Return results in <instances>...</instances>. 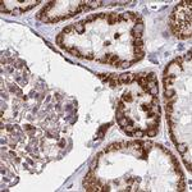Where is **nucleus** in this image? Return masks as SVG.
<instances>
[{"label":"nucleus","mask_w":192,"mask_h":192,"mask_svg":"<svg viewBox=\"0 0 192 192\" xmlns=\"http://www.w3.org/2000/svg\"><path fill=\"white\" fill-rule=\"evenodd\" d=\"M108 17H109V14H105V13H100L99 14V18H101V19H108Z\"/></svg>","instance_id":"c756f323"},{"label":"nucleus","mask_w":192,"mask_h":192,"mask_svg":"<svg viewBox=\"0 0 192 192\" xmlns=\"http://www.w3.org/2000/svg\"><path fill=\"white\" fill-rule=\"evenodd\" d=\"M127 120H128V118L124 117V118H122V119L118 120V124H119L120 127H126V126H127Z\"/></svg>","instance_id":"f3484780"},{"label":"nucleus","mask_w":192,"mask_h":192,"mask_svg":"<svg viewBox=\"0 0 192 192\" xmlns=\"http://www.w3.org/2000/svg\"><path fill=\"white\" fill-rule=\"evenodd\" d=\"M108 22L110 26H114L115 23H118L119 22V14H117V13H110L109 17H108Z\"/></svg>","instance_id":"0eeeda50"},{"label":"nucleus","mask_w":192,"mask_h":192,"mask_svg":"<svg viewBox=\"0 0 192 192\" xmlns=\"http://www.w3.org/2000/svg\"><path fill=\"white\" fill-rule=\"evenodd\" d=\"M133 47H138V46H144V41L141 38H133Z\"/></svg>","instance_id":"4468645a"},{"label":"nucleus","mask_w":192,"mask_h":192,"mask_svg":"<svg viewBox=\"0 0 192 192\" xmlns=\"http://www.w3.org/2000/svg\"><path fill=\"white\" fill-rule=\"evenodd\" d=\"M74 30H76V32H77V33L82 35V33L84 32V22L82 21V22L76 23V24H74Z\"/></svg>","instance_id":"6e6552de"},{"label":"nucleus","mask_w":192,"mask_h":192,"mask_svg":"<svg viewBox=\"0 0 192 192\" xmlns=\"http://www.w3.org/2000/svg\"><path fill=\"white\" fill-rule=\"evenodd\" d=\"M146 79L149 83H156V81H158V78H156V74L154 72H151L149 74H146Z\"/></svg>","instance_id":"9d476101"},{"label":"nucleus","mask_w":192,"mask_h":192,"mask_svg":"<svg viewBox=\"0 0 192 192\" xmlns=\"http://www.w3.org/2000/svg\"><path fill=\"white\" fill-rule=\"evenodd\" d=\"M135 136H136L137 138H141L142 136H144V132H142L141 129H137V128H136V131H135Z\"/></svg>","instance_id":"cd10ccee"},{"label":"nucleus","mask_w":192,"mask_h":192,"mask_svg":"<svg viewBox=\"0 0 192 192\" xmlns=\"http://www.w3.org/2000/svg\"><path fill=\"white\" fill-rule=\"evenodd\" d=\"M177 145V147H178V151L183 155V154H186V151L188 150V147H187V145H184V144H176Z\"/></svg>","instance_id":"f8f14e48"},{"label":"nucleus","mask_w":192,"mask_h":192,"mask_svg":"<svg viewBox=\"0 0 192 192\" xmlns=\"http://www.w3.org/2000/svg\"><path fill=\"white\" fill-rule=\"evenodd\" d=\"M174 79H176V76H174V74H165L164 76V79H163L165 88H169V86L173 83Z\"/></svg>","instance_id":"423d86ee"},{"label":"nucleus","mask_w":192,"mask_h":192,"mask_svg":"<svg viewBox=\"0 0 192 192\" xmlns=\"http://www.w3.org/2000/svg\"><path fill=\"white\" fill-rule=\"evenodd\" d=\"M54 4H55L54 1H50V3H47L46 5L42 9H41V10H40V12L37 13V15H36V17H37V19H42L44 17H46V15H47V13H49V10H50L51 8L54 7Z\"/></svg>","instance_id":"f257e3e1"},{"label":"nucleus","mask_w":192,"mask_h":192,"mask_svg":"<svg viewBox=\"0 0 192 192\" xmlns=\"http://www.w3.org/2000/svg\"><path fill=\"white\" fill-rule=\"evenodd\" d=\"M109 86L110 87H117V86H119V84H122L120 83V81H119V76L118 74H110V79H109Z\"/></svg>","instance_id":"20e7f679"},{"label":"nucleus","mask_w":192,"mask_h":192,"mask_svg":"<svg viewBox=\"0 0 192 192\" xmlns=\"http://www.w3.org/2000/svg\"><path fill=\"white\" fill-rule=\"evenodd\" d=\"M158 135V129H147V136L149 137H155Z\"/></svg>","instance_id":"a211bd4d"},{"label":"nucleus","mask_w":192,"mask_h":192,"mask_svg":"<svg viewBox=\"0 0 192 192\" xmlns=\"http://www.w3.org/2000/svg\"><path fill=\"white\" fill-rule=\"evenodd\" d=\"M184 164H186V167L191 170V163H190V161H187V160H184Z\"/></svg>","instance_id":"473e14b6"},{"label":"nucleus","mask_w":192,"mask_h":192,"mask_svg":"<svg viewBox=\"0 0 192 192\" xmlns=\"http://www.w3.org/2000/svg\"><path fill=\"white\" fill-rule=\"evenodd\" d=\"M114 38H115V40L120 38V33H119V32H115V33H114Z\"/></svg>","instance_id":"72a5a7b5"},{"label":"nucleus","mask_w":192,"mask_h":192,"mask_svg":"<svg viewBox=\"0 0 192 192\" xmlns=\"http://www.w3.org/2000/svg\"><path fill=\"white\" fill-rule=\"evenodd\" d=\"M187 59H188V60L191 59V50L188 51V54H187Z\"/></svg>","instance_id":"f704fd0d"},{"label":"nucleus","mask_w":192,"mask_h":192,"mask_svg":"<svg viewBox=\"0 0 192 192\" xmlns=\"http://www.w3.org/2000/svg\"><path fill=\"white\" fill-rule=\"evenodd\" d=\"M83 58H86L87 60H93L95 59V56H93V51H88L87 54H84Z\"/></svg>","instance_id":"6ab92c4d"},{"label":"nucleus","mask_w":192,"mask_h":192,"mask_svg":"<svg viewBox=\"0 0 192 192\" xmlns=\"http://www.w3.org/2000/svg\"><path fill=\"white\" fill-rule=\"evenodd\" d=\"M151 108H153V105H151V104H146V102L141 105V109H142V111H145V113H147Z\"/></svg>","instance_id":"dca6fc26"},{"label":"nucleus","mask_w":192,"mask_h":192,"mask_svg":"<svg viewBox=\"0 0 192 192\" xmlns=\"http://www.w3.org/2000/svg\"><path fill=\"white\" fill-rule=\"evenodd\" d=\"M124 108H126V102H124L122 99L118 100V102H117V110H123L124 111Z\"/></svg>","instance_id":"2eb2a0df"},{"label":"nucleus","mask_w":192,"mask_h":192,"mask_svg":"<svg viewBox=\"0 0 192 192\" xmlns=\"http://www.w3.org/2000/svg\"><path fill=\"white\" fill-rule=\"evenodd\" d=\"M122 100H123L124 102H132V101H133L132 93H131V92H124L123 96H122Z\"/></svg>","instance_id":"9b49d317"},{"label":"nucleus","mask_w":192,"mask_h":192,"mask_svg":"<svg viewBox=\"0 0 192 192\" xmlns=\"http://www.w3.org/2000/svg\"><path fill=\"white\" fill-rule=\"evenodd\" d=\"M102 191H110V184H105V186H102Z\"/></svg>","instance_id":"2f4dec72"},{"label":"nucleus","mask_w":192,"mask_h":192,"mask_svg":"<svg viewBox=\"0 0 192 192\" xmlns=\"http://www.w3.org/2000/svg\"><path fill=\"white\" fill-rule=\"evenodd\" d=\"M131 145L136 146V149H141V147H142V142H141L140 140H135V141L131 142Z\"/></svg>","instance_id":"aec40b11"},{"label":"nucleus","mask_w":192,"mask_h":192,"mask_svg":"<svg viewBox=\"0 0 192 192\" xmlns=\"http://www.w3.org/2000/svg\"><path fill=\"white\" fill-rule=\"evenodd\" d=\"M153 106H158L159 105V99L156 96H153V100H151V102H150Z\"/></svg>","instance_id":"b1692460"},{"label":"nucleus","mask_w":192,"mask_h":192,"mask_svg":"<svg viewBox=\"0 0 192 192\" xmlns=\"http://www.w3.org/2000/svg\"><path fill=\"white\" fill-rule=\"evenodd\" d=\"M135 55H136L135 56V60L136 61H140L141 59H144V58H145V51L144 53H140V54H135Z\"/></svg>","instance_id":"4be33fe9"},{"label":"nucleus","mask_w":192,"mask_h":192,"mask_svg":"<svg viewBox=\"0 0 192 192\" xmlns=\"http://www.w3.org/2000/svg\"><path fill=\"white\" fill-rule=\"evenodd\" d=\"M123 147V145H122V142H114V144H111V145H109L106 149L102 151L104 154H106V153H110V151H114V150H120Z\"/></svg>","instance_id":"39448f33"},{"label":"nucleus","mask_w":192,"mask_h":192,"mask_svg":"<svg viewBox=\"0 0 192 192\" xmlns=\"http://www.w3.org/2000/svg\"><path fill=\"white\" fill-rule=\"evenodd\" d=\"M97 77H99L100 79L104 83H106V82H109V79H110V74H105V73H101V74H99L97 76Z\"/></svg>","instance_id":"ddd939ff"},{"label":"nucleus","mask_w":192,"mask_h":192,"mask_svg":"<svg viewBox=\"0 0 192 192\" xmlns=\"http://www.w3.org/2000/svg\"><path fill=\"white\" fill-rule=\"evenodd\" d=\"M63 37H64L63 33L58 35V37H56V44H58V45H61V42H63Z\"/></svg>","instance_id":"bb28decb"},{"label":"nucleus","mask_w":192,"mask_h":192,"mask_svg":"<svg viewBox=\"0 0 192 192\" xmlns=\"http://www.w3.org/2000/svg\"><path fill=\"white\" fill-rule=\"evenodd\" d=\"M133 53H135V54H140V53H144V46L133 47Z\"/></svg>","instance_id":"5701e85b"},{"label":"nucleus","mask_w":192,"mask_h":192,"mask_svg":"<svg viewBox=\"0 0 192 192\" xmlns=\"http://www.w3.org/2000/svg\"><path fill=\"white\" fill-rule=\"evenodd\" d=\"M164 96H165V99H167V100H169V99H172L173 96H176V91L172 90V88H165Z\"/></svg>","instance_id":"1a4fd4ad"},{"label":"nucleus","mask_w":192,"mask_h":192,"mask_svg":"<svg viewBox=\"0 0 192 192\" xmlns=\"http://www.w3.org/2000/svg\"><path fill=\"white\" fill-rule=\"evenodd\" d=\"M173 63H176V64H178V65H182V63H183V58H182V56H177L176 59H174Z\"/></svg>","instance_id":"a878e982"},{"label":"nucleus","mask_w":192,"mask_h":192,"mask_svg":"<svg viewBox=\"0 0 192 192\" xmlns=\"http://www.w3.org/2000/svg\"><path fill=\"white\" fill-rule=\"evenodd\" d=\"M0 4H1V12H7V13H9V10L7 9V7H5V4H4V1H1Z\"/></svg>","instance_id":"7c9ffc66"},{"label":"nucleus","mask_w":192,"mask_h":192,"mask_svg":"<svg viewBox=\"0 0 192 192\" xmlns=\"http://www.w3.org/2000/svg\"><path fill=\"white\" fill-rule=\"evenodd\" d=\"M126 115H124V111L123 110H117V119L119 120V119H122V118H124Z\"/></svg>","instance_id":"393cba45"},{"label":"nucleus","mask_w":192,"mask_h":192,"mask_svg":"<svg viewBox=\"0 0 192 192\" xmlns=\"http://www.w3.org/2000/svg\"><path fill=\"white\" fill-rule=\"evenodd\" d=\"M105 59H106V61H108V64L114 65L117 61H119V56L117 54H114V53H109V54L105 55Z\"/></svg>","instance_id":"7ed1b4c3"},{"label":"nucleus","mask_w":192,"mask_h":192,"mask_svg":"<svg viewBox=\"0 0 192 192\" xmlns=\"http://www.w3.org/2000/svg\"><path fill=\"white\" fill-rule=\"evenodd\" d=\"M73 30H74V26H68V27H64V30H63V35H65V33H70Z\"/></svg>","instance_id":"412c9836"},{"label":"nucleus","mask_w":192,"mask_h":192,"mask_svg":"<svg viewBox=\"0 0 192 192\" xmlns=\"http://www.w3.org/2000/svg\"><path fill=\"white\" fill-rule=\"evenodd\" d=\"M104 45H105V46H109V45H110V41H109V40H108V41H105Z\"/></svg>","instance_id":"c9c22d12"},{"label":"nucleus","mask_w":192,"mask_h":192,"mask_svg":"<svg viewBox=\"0 0 192 192\" xmlns=\"http://www.w3.org/2000/svg\"><path fill=\"white\" fill-rule=\"evenodd\" d=\"M119 81H120V83H124V84L132 83L133 81H135V74H132V73L119 74Z\"/></svg>","instance_id":"f03ea898"},{"label":"nucleus","mask_w":192,"mask_h":192,"mask_svg":"<svg viewBox=\"0 0 192 192\" xmlns=\"http://www.w3.org/2000/svg\"><path fill=\"white\" fill-rule=\"evenodd\" d=\"M129 65H131V63H129V61H120V64H119L120 68H128Z\"/></svg>","instance_id":"c85d7f7f"}]
</instances>
